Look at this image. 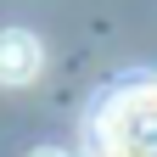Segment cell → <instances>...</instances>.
Returning a JSON list of instances; mask_svg holds the SVG:
<instances>
[{"label":"cell","instance_id":"6da1fadb","mask_svg":"<svg viewBox=\"0 0 157 157\" xmlns=\"http://www.w3.org/2000/svg\"><path fill=\"white\" fill-rule=\"evenodd\" d=\"M95 157H157V78L107 90L90 112Z\"/></svg>","mask_w":157,"mask_h":157},{"label":"cell","instance_id":"7a4b0ae2","mask_svg":"<svg viewBox=\"0 0 157 157\" xmlns=\"http://www.w3.org/2000/svg\"><path fill=\"white\" fill-rule=\"evenodd\" d=\"M45 62V51H39V39L23 34V28H0V84H28Z\"/></svg>","mask_w":157,"mask_h":157},{"label":"cell","instance_id":"3957f363","mask_svg":"<svg viewBox=\"0 0 157 157\" xmlns=\"http://www.w3.org/2000/svg\"><path fill=\"white\" fill-rule=\"evenodd\" d=\"M28 157H67V151H56V146H39V151H28Z\"/></svg>","mask_w":157,"mask_h":157}]
</instances>
